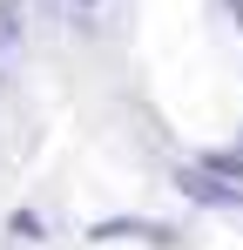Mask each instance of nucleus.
Listing matches in <instances>:
<instances>
[{
	"instance_id": "f257e3e1",
	"label": "nucleus",
	"mask_w": 243,
	"mask_h": 250,
	"mask_svg": "<svg viewBox=\"0 0 243 250\" xmlns=\"http://www.w3.org/2000/svg\"><path fill=\"white\" fill-rule=\"evenodd\" d=\"M88 244H156V250H182V230H176V223H156V216H101V223H88Z\"/></svg>"
},
{
	"instance_id": "f03ea898",
	"label": "nucleus",
	"mask_w": 243,
	"mask_h": 250,
	"mask_svg": "<svg viewBox=\"0 0 243 250\" xmlns=\"http://www.w3.org/2000/svg\"><path fill=\"white\" fill-rule=\"evenodd\" d=\"M176 189H182L189 203H209V209H230V203H243L237 189H223V183H216V176H202L196 163H182V169H176Z\"/></svg>"
},
{
	"instance_id": "7ed1b4c3",
	"label": "nucleus",
	"mask_w": 243,
	"mask_h": 250,
	"mask_svg": "<svg viewBox=\"0 0 243 250\" xmlns=\"http://www.w3.org/2000/svg\"><path fill=\"white\" fill-rule=\"evenodd\" d=\"M196 169H202V176H216L223 189H237V196H243V149H202Z\"/></svg>"
},
{
	"instance_id": "20e7f679",
	"label": "nucleus",
	"mask_w": 243,
	"mask_h": 250,
	"mask_svg": "<svg viewBox=\"0 0 243 250\" xmlns=\"http://www.w3.org/2000/svg\"><path fill=\"white\" fill-rule=\"evenodd\" d=\"M7 237H14V244H47L40 209H14V216H7Z\"/></svg>"
},
{
	"instance_id": "39448f33",
	"label": "nucleus",
	"mask_w": 243,
	"mask_h": 250,
	"mask_svg": "<svg viewBox=\"0 0 243 250\" xmlns=\"http://www.w3.org/2000/svg\"><path fill=\"white\" fill-rule=\"evenodd\" d=\"M14 34H20V21H14V14L0 7V61H7V41H14Z\"/></svg>"
},
{
	"instance_id": "423d86ee",
	"label": "nucleus",
	"mask_w": 243,
	"mask_h": 250,
	"mask_svg": "<svg viewBox=\"0 0 243 250\" xmlns=\"http://www.w3.org/2000/svg\"><path fill=\"white\" fill-rule=\"evenodd\" d=\"M230 14H237V27H243V0H230Z\"/></svg>"
},
{
	"instance_id": "0eeeda50",
	"label": "nucleus",
	"mask_w": 243,
	"mask_h": 250,
	"mask_svg": "<svg viewBox=\"0 0 243 250\" xmlns=\"http://www.w3.org/2000/svg\"><path fill=\"white\" fill-rule=\"evenodd\" d=\"M237 149H243V128H237Z\"/></svg>"
},
{
	"instance_id": "6e6552de",
	"label": "nucleus",
	"mask_w": 243,
	"mask_h": 250,
	"mask_svg": "<svg viewBox=\"0 0 243 250\" xmlns=\"http://www.w3.org/2000/svg\"><path fill=\"white\" fill-rule=\"evenodd\" d=\"M81 7H95V0H81Z\"/></svg>"
}]
</instances>
